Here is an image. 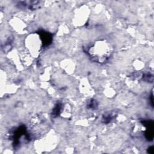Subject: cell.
Segmentation results:
<instances>
[{
  "instance_id": "1",
  "label": "cell",
  "mask_w": 154,
  "mask_h": 154,
  "mask_svg": "<svg viewBox=\"0 0 154 154\" xmlns=\"http://www.w3.org/2000/svg\"><path fill=\"white\" fill-rule=\"evenodd\" d=\"M111 49L108 48L106 42H99L91 46L88 50V54L91 58L99 63L106 61L111 55Z\"/></svg>"
},
{
  "instance_id": "2",
  "label": "cell",
  "mask_w": 154,
  "mask_h": 154,
  "mask_svg": "<svg viewBox=\"0 0 154 154\" xmlns=\"http://www.w3.org/2000/svg\"><path fill=\"white\" fill-rule=\"evenodd\" d=\"M144 126L146 127V131L145 132L146 137L149 140H152L153 139V121L145 120Z\"/></svg>"
},
{
  "instance_id": "3",
  "label": "cell",
  "mask_w": 154,
  "mask_h": 154,
  "mask_svg": "<svg viewBox=\"0 0 154 154\" xmlns=\"http://www.w3.org/2000/svg\"><path fill=\"white\" fill-rule=\"evenodd\" d=\"M149 149H150V150H149V152L150 153H153V152H154L153 147H150Z\"/></svg>"
}]
</instances>
